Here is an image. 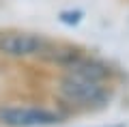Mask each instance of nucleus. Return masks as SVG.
Instances as JSON below:
<instances>
[{
    "instance_id": "1",
    "label": "nucleus",
    "mask_w": 129,
    "mask_h": 127,
    "mask_svg": "<svg viewBox=\"0 0 129 127\" xmlns=\"http://www.w3.org/2000/svg\"><path fill=\"white\" fill-rule=\"evenodd\" d=\"M58 97L64 104L78 108H103L112 99V88L108 82H95L64 73V78L58 82Z\"/></svg>"
},
{
    "instance_id": "2",
    "label": "nucleus",
    "mask_w": 129,
    "mask_h": 127,
    "mask_svg": "<svg viewBox=\"0 0 129 127\" xmlns=\"http://www.w3.org/2000/svg\"><path fill=\"white\" fill-rule=\"evenodd\" d=\"M60 114L39 106H0V125L5 127H52L60 123Z\"/></svg>"
},
{
    "instance_id": "3",
    "label": "nucleus",
    "mask_w": 129,
    "mask_h": 127,
    "mask_svg": "<svg viewBox=\"0 0 129 127\" xmlns=\"http://www.w3.org/2000/svg\"><path fill=\"white\" fill-rule=\"evenodd\" d=\"M52 43L41 35L30 32H9L0 35V54L9 58H30V56H47Z\"/></svg>"
},
{
    "instance_id": "4",
    "label": "nucleus",
    "mask_w": 129,
    "mask_h": 127,
    "mask_svg": "<svg viewBox=\"0 0 129 127\" xmlns=\"http://www.w3.org/2000/svg\"><path fill=\"white\" fill-rule=\"evenodd\" d=\"M58 19H60V24L73 28V26H78V24L84 19V11L82 9H64V11L58 13Z\"/></svg>"
},
{
    "instance_id": "5",
    "label": "nucleus",
    "mask_w": 129,
    "mask_h": 127,
    "mask_svg": "<svg viewBox=\"0 0 129 127\" xmlns=\"http://www.w3.org/2000/svg\"><path fill=\"white\" fill-rule=\"evenodd\" d=\"M103 127H127L125 123H116V125H103Z\"/></svg>"
}]
</instances>
